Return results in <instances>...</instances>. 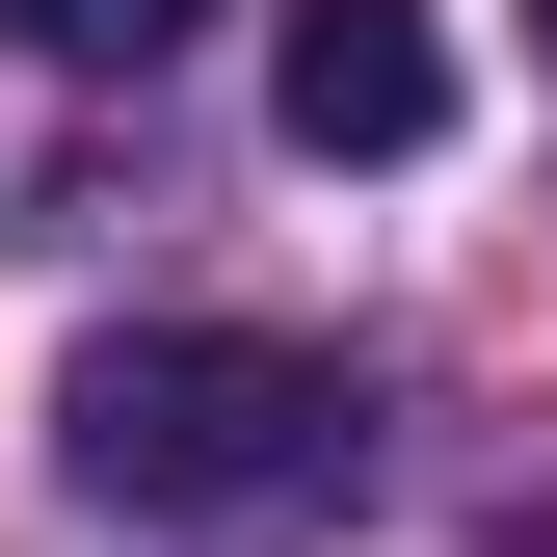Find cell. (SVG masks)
<instances>
[{
  "mask_svg": "<svg viewBox=\"0 0 557 557\" xmlns=\"http://www.w3.org/2000/svg\"><path fill=\"white\" fill-rule=\"evenodd\" d=\"M53 451H81L133 531H319L345 478H372V398H345V345H293V319H133V345H81Z\"/></svg>",
  "mask_w": 557,
  "mask_h": 557,
  "instance_id": "obj_1",
  "label": "cell"
},
{
  "mask_svg": "<svg viewBox=\"0 0 557 557\" xmlns=\"http://www.w3.org/2000/svg\"><path fill=\"white\" fill-rule=\"evenodd\" d=\"M265 107H293V160H425V133H451V27H425V0H293Z\"/></svg>",
  "mask_w": 557,
  "mask_h": 557,
  "instance_id": "obj_2",
  "label": "cell"
},
{
  "mask_svg": "<svg viewBox=\"0 0 557 557\" xmlns=\"http://www.w3.org/2000/svg\"><path fill=\"white\" fill-rule=\"evenodd\" d=\"M0 27H27V53H53V81H160V53H186V27H213V0H0Z\"/></svg>",
  "mask_w": 557,
  "mask_h": 557,
  "instance_id": "obj_3",
  "label": "cell"
},
{
  "mask_svg": "<svg viewBox=\"0 0 557 557\" xmlns=\"http://www.w3.org/2000/svg\"><path fill=\"white\" fill-rule=\"evenodd\" d=\"M531 27H557V0H531Z\"/></svg>",
  "mask_w": 557,
  "mask_h": 557,
  "instance_id": "obj_4",
  "label": "cell"
}]
</instances>
